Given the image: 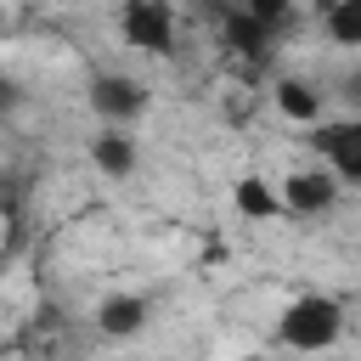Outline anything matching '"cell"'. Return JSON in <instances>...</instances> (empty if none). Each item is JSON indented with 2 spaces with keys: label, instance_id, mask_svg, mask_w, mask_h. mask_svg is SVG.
I'll return each mask as SVG.
<instances>
[{
  "label": "cell",
  "instance_id": "5",
  "mask_svg": "<svg viewBox=\"0 0 361 361\" xmlns=\"http://www.w3.org/2000/svg\"><path fill=\"white\" fill-rule=\"evenodd\" d=\"M90 107L113 124H130L147 113V85L130 73H102V79H90Z\"/></svg>",
  "mask_w": 361,
  "mask_h": 361
},
{
  "label": "cell",
  "instance_id": "8",
  "mask_svg": "<svg viewBox=\"0 0 361 361\" xmlns=\"http://www.w3.org/2000/svg\"><path fill=\"white\" fill-rule=\"evenodd\" d=\"M322 34L344 51H361V0H333L322 11Z\"/></svg>",
  "mask_w": 361,
  "mask_h": 361
},
{
  "label": "cell",
  "instance_id": "1",
  "mask_svg": "<svg viewBox=\"0 0 361 361\" xmlns=\"http://www.w3.org/2000/svg\"><path fill=\"white\" fill-rule=\"evenodd\" d=\"M338 327H344L338 299H327V293H305V299H293V305H288V316H282L276 338H282V344H293V350H322V344H333V338H338Z\"/></svg>",
  "mask_w": 361,
  "mask_h": 361
},
{
  "label": "cell",
  "instance_id": "7",
  "mask_svg": "<svg viewBox=\"0 0 361 361\" xmlns=\"http://www.w3.org/2000/svg\"><path fill=\"white\" fill-rule=\"evenodd\" d=\"M147 310H152V305H147L141 293H113V299L96 305V327L113 333V338H124V333H135V327L147 322Z\"/></svg>",
  "mask_w": 361,
  "mask_h": 361
},
{
  "label": "cell",
  "instance_id": "6",
  "mask_svg": "<svg viewBox=\"0 0 361 361\" xmlns=\"http://www.w3.org/2000/svg\"><path fill=\"white\" fill-rule=\"evenodd\" d=\"M231 209H237L243 226H271V220L288 214V209H282V192H276L265 175H254V169L231 180Z\"/></svg>",
  "mask_w": 361,
  "mask_h": 361
},
{
  "label": "cell",
  "instance_id": "3",
  "mask_svg": "<svg viewBox=\"0 0 361 361\" xmlns=\"http://www.w3.org/2000/svg\"><path fill=\"white\" fill-rule=\"evenodd\" d=\"M85 152H90V169H96L102 180H135V169H141V147H135V135H130L124 124L96 130Z\"/></svg>",
  "mask_w": 361,
  "mask_h": 361
},
{
  "label": "cell",
  "instance_id": "2",
  "mask_svg": "<svg viewBox=\"0 0 361 361\" xmlns=\"http://www.w3.org/2000/svg\"><path fill=\"white\" fill-rule=\"evenodd\" d=\"M338 203V175L322 164V169H288L282 175V209L288 214H327Z\"/></svg>",
  "mask_w": 361,
  "mask_h": 361
},
{
  "label": "cell",
  "instance_id": "4",
  "mask_svg": "<svg viewBox=\"0 0 361 361\" xmlns=\"http://www.w3.org/2000/svg\"><path fill=\"white\" fill-rule=\"evenodd\" d=\"M271 107L288 118V124H322L327 113V85L322 79H305V73H282L271 85Z\"/></svg>",
  "mask_w": 361,
  "mask_h": 361
}]
</instances>
